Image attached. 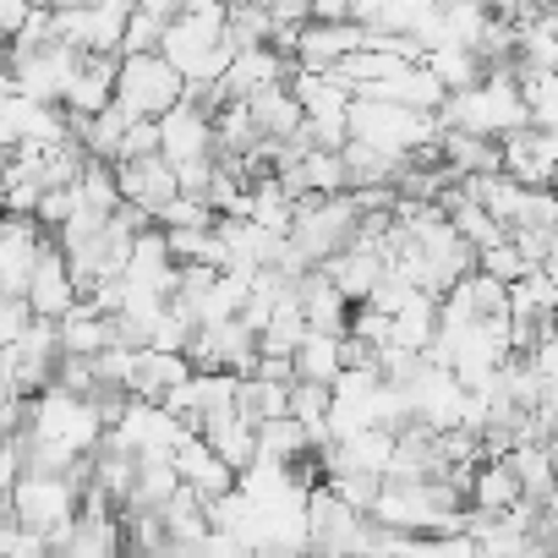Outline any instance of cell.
<instances>
[{"mask_svg":"<svg viewBox=\"0 0 558 558\" xmlns=\"http://www.w3.org/2000/svg\"><path fill=\"white\" fill-rule=\"evenodd\" d=\"M400 165H405V154L378 148V143H362V137H345V148H340L345 192H362V186H389Z\"/></svg>","mask_w":558,"mask_h":558,"instance_id":"cell-17","label":"cell"},{"mask_svg":"<svg viewBox=\"0 0 558 558\" xmlns=\"http://www.w3.org/2000/svg\"><path fill=\"white\" fill-rule=\"evenodd\" d=\"M7 50H12V45H7V34H0V72H7Z\"/></svg>","mask_w":558,"mask_h":558,"instance_id":"cell-37","label":"cell"},{"mask_svg":"<svg viewBox=\"0 0 558 558\" xmlns=\"http://www.w3.org/2000/svg\"><path fill=\"white\" fill-rule=\"evenodd\" d=\"M345 335H356V340H367V345H389V313H378L373 302H351Z\"/></svg>","mask_w":558,"mask_h":558,"instance_id":"cell-31","label":"cell"},{"mask_svg":"<svg viewBox=\"0 0 558 558\" xmlns=\"http://www.w3.org/2000/svg\"><path fill=\"white\" fill-rule=\"evenodd\" d=\"M34 433L50 438V444H66L72 454H88V449L99 444L105 422H99V411L88 405V395H66V389L45 384V389L34 395Z\"/></svg>","mask_w":558,"mask_h":558,"instance_id":"cell-3","label":"cell"},{"mask_svg":"<svg viewBox=\"0 0 558 558\" xmlns=\"http://www.w3.org/2000/svg\"><path fill=\"white\" fill-rule=\"evenodd\" d=\"M235 411L246 422H263V416H279L286 411V384H268V378H252V373H235Z\"/></svg>","mask_w":558,"mask_h":558,"instance_id":"cell-26","label":"cell"},{"mask_svg":"<svg viewBox=\"0 0 558 558\" xmlns=\"http://www.w3.org/2000/svg\"><path fill=\"white\" fill-rule=\"evenodd\" d=\"M197 438L230 465V471H241V465H252V454H257V433H252V422L230 405V411H219V416H208L203 427H197Z\"/></svg>","mask_w":558,"mask_h":558,"instance_id":"cell-18","label":"cell"},{"mask_svg":"<svg viewBox=\"0 0 558 558\" xmlns=\"http://www.w3.org/2000/svg\"><path fill=\"white\" fill-rule=\"evenodd\" d=\"M504 235L514 241V252H520L531 268H553V274H558V263H553V252H558V225H509Z\"/></svg>","mask_w":558,"mask_h":558,"instance_id":"cell-27","label":"cell"},{"mask_svg":"<svg viewBox=\"0 0 558 558\" xmlns=\"http://www.w3.org/2000/svg\"><path fill=\"white\" fill-rule=\"evenodd\" d=\"M192 367H186V356L181 351H159V345H143V351H132V373H126V389H132V400H154L159 405V395L170 389V384H181Z\"/></svg>","mask_w":558,"mask_h":558,"instance_id":"cell-15","label":"cell"},{"mask_svg":"<svg viewBox=\"0 0 558 558\" xmlns=\"http://www.w3.org/2000/svg\"><path fill=\"white\" fill-rule=\"evenodd\" d=\"M12 514L45 536L50 525H61V520H72V514H77V493L61 482V471H56V476L17 471V482H12Z\"/></svg>","mask_w":558,"mask_h":558,"instance_id":"cell-6","label":"cell"},{"mask_svg":"<svg viewBox=\"0 0 558 558\" xmlns=\"http://www.w3.org/2000/svg\"><path fill=\"white\" fill-rule=\"evenodd\" d=\"M433 148H438V159H444L454 175H482V170H498V137H487V132L438 126Z\"/></svg>","mask_w":558,"mask_h":558,"instance_id":"cell-16","label":"cell"},{"mask_svg":"<svg viewBox=\"0 0 558 558\" xmlns=\"http://www.w3.org/2000/svg\"><path fill=\"white\" fill-rule=\"evenodd\" d=\"M362 45V23L356 17H345V23H318V17H307L302 28H296V45H291V66H302V72H329L340 56H351Z\"/></svg>","mask_w":558,"mask_h":558,"instance_id":"cell-7","label":"cell"},{"mask_svg":"<svg viewBox=\"0 0 558 558\" xmlns=\"http://www.w3.org/2000/svg\"><path fill=\"white\" fill-rule=\"evenodd\" d=\"M116 192L137 208H159L165 197H175V165L154 148V154H137V159H116Z\"/></svg>","mask_w":558,"mask_h":558,"instance_id":"cell-10","label":"cell"},{"mask_svg":"<svg viewBox=\"0 0 558 558\" xmlns=\"http://www.w3.org/2000/svg\"><path fill=\"white\" fill-rule=\"evenodd\" d=\"M345 126H351V137L378 143V148H395V154L433 148V137H438V116L433 110H405L395 99H367V94H351Z\"/></svg>","mask_w":558,"mask_h":558,"instance_id":"cell-1","label":"cell"},{"mask_svg":"<svg viewBox=\"0 0 558 558\" xmlns=\"http://www.w3.org/2000/svg\"><path fill=\"white\" fill-rule=\"evenodd\" d=\"M186 427L197 433L208 416L230 411L235 405V373L230 367H208V373H186Z\"/></svg>","mask_w":558,"mask_h":558,"instance_id":"cell-20","label":"cell"},{"mask_svg":"<svg viewBox=\"0 0 558 558\" xmlns=\"http://www.w3.org/2000/svg\"><path fill=\"white\" fill-rule=\"evenodd\" d=\"M241 105H246L257 137H268V143H286V137H296V126H302V105H296V94H291L286 83H263V88L246 94Z\"/></svg>","mask_w":558,"mask_h":558,"instance_id":"cell-14","label":"cell"},{"mask_svg":"<svg viewBox=\"0 0 558 558\" xmlns=\"http://www.w3.org/2000/svg\"><path fill=\"white\" fill-rule=\"evenodd\" d=\"M170 465H175V476H181L186 487H197V498H203V504L235 487V471H230V465H225V460H219V454H214L192 427L170 444Z\"/></svg>","mask_w":558,"mask_h":558,"instance_id":"cell-8","label":"cell"},{"mask_svg":"<svg viewBox=\"0 0 558 558\" xmlns=\"http://www.w3.org/2000/svg\"><path fill=\"white\" fill-rule=\"evenodd\" d=\"M252 433H257V454L263 460H274V465H291V460H302L313 444H307V427L296 422V416H263V422H252Z\"/></svg>","mask_w":558,"mask_h":558,"instance_id":"cell-21","label":"cell"},{"mask_svg":"<svg viewBox=\"0 0 558 558\" xmlns=\"http://www.w3.org/2000/svg\"><path fill=\"white\" fill-rule=\"evenodd\" d=\"M154 148H159V126H154V116H132L126 132H121L116 159H137V154H154ZM116 159H110V165H116Z\"/></svg>","mask_w":558,"mask_h":558,"instance_id":"cell-33","label":"cell"},{"mask_svg":"<svg viewBox=\"0 0 558 558\" xmlns=\"http://www.w3.org/2000/svg\"><path fill=\"white\" fill-rule=\"evenodd\" d=\"M335 373H340V335L307 329V335L296 340V351H291V378H318V384H329Z\"/></svg>","mask_w":558,"mask_h":558,"instance_id":"cell-22","label":"cell"},{"mask_svg":"<svg viewBox=\"0 0 558 558\" xmlns=\"http://www.w3.org/2000/svg\"><path fill=\"white\" fill-rule=\"evenodd\" d=\"M274 34V12L257 7V0H230L225 7V45L241 50V45H268Z\"/></svg>","mask_w":558,"mask_h":558,"instance_id":"cell-25","label":"cell"},{"mask_svg":"<svg viewBox=\"0 0 558 558\" xmlns=\"http://www.w3.org/2000/svg\"><path fill=\"white\" fill-rule=\"evenodd\" d=\"M181 99V72L159 50H132L116 61V105L126 116H165Z\"/></svg>","mask_w":558,"mask_h":558,"instance_id":"cell-2","label":"cell"},{"mask_svg":"<svg viewBox=\"0 0 558 558\" xmlns=\"http://www.w3.org/2000/svg\"><path fill=\"white\" fill-rule=\"evenodd\" d=\"M34 116H39V99H28V94H0V148H17V143L34 132Z\"/></svg>","mask_w":558,"mask_h":558,"instance_id":"cell-29","label":"cell"},{"mask_svg":"<svg viewBox=\"0 0 558 558\" xmlns=\"http://www.w3.org/2000/svg\"><path fill=\"white\" fill-rule=\"evenodd\" d=\"M286 72H291V61L279 56L274 45H241V50H230V61L219 72V94L225 99H246L263 83H286Z\"/></svg>","mask_w":558,"mask_h":558,"instance_id":"cell-9","label":"cell"},{"mask_svg":"<svg viewBox=\"0 0 558 558\" xmlns=\"http://www.w3.org/2000/svg\"><path fill=\"white\" fill-rule=\"evenodd\" d=\"M159 126V154L165 159H192V154H208L214 148V126H208V110L175 99L165 116H154Z\"/></svg>","mask_w":558,"mask_h":558,"instance_id":"cell-13","label":"cell"},{"mask_svg":"<svg viewBox=\"0 0 558 558\" xmlns=\"http://www.w3.org/2000/svg\"><path fill=\"white\" fill-rule=\"evenodd\" d=\"M12 482H17V449L0 438V487H12Z\"/></svg>","mask_w":558,"mask_h":558,"instance_id":"cell-36","label":"cell"},{"mask_svg":"<svg viewBox=\"0 0 558 558\" xmlns=\"http://www.w3.org/2000/svg\"><path fill=\"white\" fill-rule=\"evenodd\" d=\"M553 165H558V132L553 126H514L498 137V170L514 175L520 186H553Z\"/></svg>","mask_w":558,"mask_h":558,"instance_id":"cell-5","label":"cell"},{"mask_svg":"<svg viewBox=\"0 0 558 558\" xmlns=\"http://www.w3.org/2000/svg\"><path fill=\"white\" fill-rule=\"evenodd\" d=\"M34 313H28V302L23 296H0V345H12L17 335H23V324H28Z\"/></svg>","mask_w":558,"mask_h":558,"instance_id":"cell-35","label":"cell"},{"mask_svg":"<svg viewBox=\"0 0 558 558\" xmlns=\"http://www.w3.org/2000/svg\"><path fill=\"white\" fill-rule=\"evenodd\" d=\"M116 61H121V56H110V50H83L77 72H72L66 88H61V105H66L72 116H94L99 105H110V99H116Z\"/></svg>","mask_w":558,"mask_h":558,"instance_id":"cell-12","label":"cell"},{"mask_svg":"<svg viewBox=\"0 0 558 558\" xmlns=\"http://www.w3.org/2000/svg\"><path fill=\"white\" fill-rule=\"evenodd\" d=\"M72 192L83 197V203H94V208H110L121 192H116V165L110 159H88L83 165V175L72 181Z\"/></svg>","mask_w":558,"mask_h":558,"instance_id":"cell-30","label":"cell"},{"mask_svg":"<svg viewBox=\"0 0 558 558\" xmlns=\"http://www.w3.org/2000/svg\"><path fill=\"white\" fill-rule=\"evenodd\" d=\"M422 66L444 83V94L482 83V61H476V50H465V45H433V50H422Z\"/></svg>","mask_w":558,"mask_h":558,"instance_id":"cell-23","label":"cell"},{"mask_svg":"<svg viewBox=\"0 0 558 558\" xmlns=\"http://www.w3.org/2000/svg\"><path fill=\"white\" fill-rule=\"evenodd\" d=\"M514 94H520L531 126H553L558 132V77L553 72H514Z\"/></svg>","mask_w":558,"mask_h":558,"instance_id":"cell-24","label":"cell"},{"mask_svg":"<svg viewBox=\"0 0 558 558\" xmlns=\"http://www.w3.org/2000/svg\"><path fill=\"white\" fill-rule=\"evenodd\" d=\"M302 525H307V547H318V553H362V514L351 504H340L329 493V482L307 487Z\"/></svg>","mask_w":558,"mask_h":558,"instance_id":"cell-4","label":"cell"},{"mask_svg":"<svg viewBox=\"0 0 558 558\" xmlns=\"http://www.w3.org/2000/svg\"><path fill=\"white\" fill-rule=\"evenodd\" d=\"M88 362H94V378L99 384H126V373H132V351L126 345H99Z\"/></svg>","mask_w":558,"mask_h":558,"instance_id":"cell-34","label":"cell"},{"mask_svg":"<svg viewBox=\"0 0 558 558\" xmlns=\"http://www.w3.org/2000/svg\"><path fill=\"white\" fill-rule=\"evenodd\" d=\"M514 498H520V476H514L509 454H487V460H476L471 487H465V504H476V509L498 514V509H509Z\"/></svg>","mask_w":558,"mask_h":558,"instance_id":"cell-19","label":"cell"},{"mask_svg":"<svg viewBox=\"0 0 558 558\" xmlns=\"http://www.w3.org/2000/svg\"><path fill=\"white\" fill-rule=\"evenodd\" d=\"M23 302H28V313H39V318H61V313L77 302V286H72L66 257H61L56 241L39 252V263H34V274H28V286H23Z\"/></svg>","mask_w":558,"mask_h":558,"instance_id":"cell-11","label":"cell"},{"mask_svg":"<svg viewBox=\"0 0 558 558\" xmlns=\"http://www.w3.org/2000/svg\"><path fill=\"white\" fill-rule=\"evenodd\" d=\"M154 7H170V0H154Z\"/></svg>","mask_w":558,"mask_h":558,"instance_id":"cell-38","label":"cell"},{"mask_svg":"<svg viewBox=\"0 0 558 558\" xmlns=\"http://www.w3.org/2000/svg\"><path fill=\"white\" fill-rule=\"evenodd\" d=\"M302 137H307L313 148L340 154V148H345V137H351V126H345V116H302Z\"/></svg>","mask_w":558,"mask_h":558,"instance_id":"cell-32","label":"cell"},{"mask_svg":"<svg viewBox=\"0 0 558 558\" xmlns=\"http://www.w3.org/2000/svg\"><path fill=\"white\" fill-rule=\"evenodd\" d=\"M324 482H329V493H335L340 504H351L356 514H367V509H373V498H378V487H384V476H378V471H356V465L329 471Z\"/></svg>","mask_w":558,"mask_h":558,"instance_id":"cell-28","label":"cell"}]
</instances>
